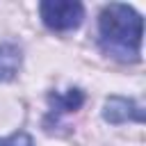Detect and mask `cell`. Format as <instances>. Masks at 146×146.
<instances>
[{
    "label": "cell",
    "mask_w": 146,
    "mask_h": 146,
    "mask_svg": "<svg viewBox=\"0 0 146 146\" xmlns=\"http://www.w3.org/2000/svg\"><path fill=\"white\" fill-rule=\"evenodd\" d=\"M98 43L119 62H139L141 55V16L121 2L103 7L98 16Z\"/></svg>",
    "instance_id": "6da1fadb"
},
{
    "label": "cell",
    "mask_w": 146,
    "mask_h": 146,
    "mask_svg": "<svg viewBox=\"0 0 146 146\" xmlns=\"http://www.w3.org/2000/svg\"><path fill=\"white\" fill-rule=\"evenodd\" d=\"M41 21L55 32L75 30L84 18V7L78 0H46L39 5Z\"/></svg>",
    "instance_id": "7a4b0ae2"
},
{
    "label": "cell",
    "mask_w": 146,
    "mask_h": 146,
    "mask_svg": "<svg viewBox=\"0 0 146 146\" xmlns=\"http://www.w3.org/2000/svg\"><path fill=\"white\" fill-rule=\"evenodd\" d=\"M103 119L110 123H125V121H144V112L141 107L132 100V98H123V96H110L105 100L103 107Z\"/></svg>",
    "instance_id": "3957f363"
},
{
    "label": "cell",
    "mask_w": 146,
    "mask_h": 146,
    "mask_svg": "<svg viewBox=\"0 0 146 146\" xmlns=\"http://www.w3.org/2000/svg\"><path fill=\"white\" fill-rule=\"evenodd\" d=\"M48 103H50V116H62V114H71V112H75L78 107H82V103H84V91L82 89H78V87H73V89H68V91H64V94H59V91H50L48 94Z\"/></svg>",
    "instance_id": "277c9868"
},
{
    "label": "cell",
    "mask_w": 146,
    "mask_h": 146,
    "mask_svg": "<svg viewBox=\"0 0 146 146\" xmlns=\"http://www.w3.org/2000/svg\"><path fill=\"white\" fill-rule=\"evenodd\" d=\"M21 62H23L21 48L14 43H2L0 46V82L14 80L21 68Z\"/></svg>",
    "instance_id": "5b68a950"
},
{
    "label": "cell",
    "mask_w": 146,
    "mask_h": 146,
    "mask_svg": "<svg viewBox=\"0 0 146 146\" xmlns=\"http://www.w3.org/2000/svg\"><path fill=\"white\" fill-rule=\"evenodd\" d=\"M0 146H34V141L27 132H14L9 137H2Z\"/></svg>",
    "instance_id": "8992f818"
}]
</instances>
